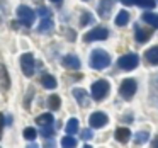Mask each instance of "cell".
<instances>
[{"mask_svg":"<svg viewBox=\"0 0 158 148\" xmlns=\"http://www.w3.org/2000/svg\"><path fill=\"white\" fill-rule=\"evenodd\" d=\"M110 65V56L104 49H95L90 55V66L94 70H104Z\"/></svg>","mask_w":158,"mask_h":148,"instance_id":"cell-1","label":"cell"},{"mask_svg":"<svg viewBox=\"0 0 158 148\" xmlns=\"http://www.w3.org/2000/svg\"><path fill=\"white\" fill-rule=\"evenodd\" d=\"M109 82L107 80H97V82L92 83V89H90V95H92L94 100H102L106 99V95L109 94Z\"/></svg>","mask_w":158,"mask_h":148,"instance_id":"cell-2","label":"cell"},{"mask_svg":"<svg viewBox=\"0 0 158 148\" xmlns=\"http://www.w3.org/2000/svg\"><path fill=\"white\" fill-rule=\"evenodd\" d=\"M136 89H138L136 80L126 78V80H123V82H121L119 94H121V97H123V99L129 100V99H133V95H134V92H136Z\"/></svg>","mask_w":158,"mask_h":148,"instance_id":"cell-3","label":"cell"},{"mask_svg":"<svg viewBox=\"0 0 158 148\" xmlns=\"http://www.w3.org/2000/svg\"><path fill=\"white\" fill-rule=\"evenodd\" d=\"M117 65H119L121 70L131 72V70H134L138 65H139V58H138V55H133V53H129V55L121 56V58L117 60Z\"/></svg>","mask_w":158,"mask_h":148,"instance_id":"cell-4","label":"cell"},{"mask_svg":"<svg viewBox=\"0 0 158 148\" xmlns=\"http://www.w3.org/2000/svg\"><path fill=\"white\" fill-rule=\"evenodd\" d=\"M17 17H19V21H21L24 26H27V27H31V26L34 24L36 12L32 11V9L26 7V5H21V7L17 9Z\"/></svg>","mask_w":158,"mask_h":148,"instance_id":"cell-5","label":"cell"},{"mask_svg":"<svg viewBox=\"0 0 158 148\" xmlns=\"http://www.w3.org/2000/svg\"><path fill=\"white\" fill-rule=\"evenodd\" d=\"M109 38V31H107L106 27H95L92 29V31H89L85 36H83V39H85L87 43L90 41H104V39Z\"/></svg>","mask_w":158,"mask_h":148,"instance_id":"cell-6","label":"cell"},{"mask_svg":"<svg viewBox=\"0 0 158 148\" xmlns=\"http://www.w3.org/2000/svg\"><path fill=\"white\" fill-rule=\"evenodd\" d=\"M21 68L26 77H32V73H34V56L31 53H26V55L21 56Z\"/></svg>","mask_w":158,"mask_h":148,"instance_id":"cell-7","label":"cell"},{"mask_svg":"<svg viewBox=\"0 0 158 148\" xmlns=\"http://www.w3.org/2000/svg\"><path fill=\"white\" fill-rule=\"evenodd\" d=\"M107 121H109V119H107V114L99 112V111H97V112H92V114H90V117H89L90 126H92V128H97V129L106 126Z\"/></svg>","mask_w":158,"mask_h":148,"instance_id":"cell-8","label":"cell"},{"mask_svg":"<svg viewBox=\"0 0 158 148\" xmlns=\"http://www.w3.org/2000/svg\"><path fill=\"white\" fill-rule=\"evenodd\" d=\"M112 7H114V0H100V2H99V7H97L99 15H100L102 19H109Z\"/></svg>","mask_w":158,"mask_h":148,"instance_id":"cell-9","label":"cell"},{"mask_svg":"<svg viewBox=\"0 0 158 148\" xmlns=\"http://www.w3.org/2000/svg\"><path fill=\"white\" fill-rule=\"evenodd\" d=\"M63 66L68 70H78L80 68V60L75 55H66L63 58Z\"/></svg>","mask_w":158,"mask_h":148,"instance_id":"cell-10","label":"cell"},{"mask_svg":"<svg viewBox=\"0 0 158 148\" xmlns=\"http://www.w3.org/2000/svg\"><path fill=\"white\" fill-rule=\"evenodd\" d=\"M0 89L2 90H9L10 89V77H9L5 66L0 63Z\"/></svg>","mask_w":158,"mask_h":148,"instance_id":"cell-11","label":"cell"},{"mask_svg":"<svg viewBox=\"0 0 158 148\" xmlns=\"http://www.w3.org/2000/svg\"><path fill=\"white\" fill-rule=\"evenodd\" d=\"M151 38V29H143V27H136V41L139 44L146 43Z\"/></svg>","mask_w":158,"mask_h":148,"instance_id":"cell-12","label":"cell"},{"mask_svg":"<svg viewBox=\"0 0 158 148\" xmlns=\"http://www.w3.org/2000/svg\"><path fill=\"white\" fill-rule=\"evenodd\" d=\"M114 136H116L117 141H121V143H126V141L131 138V131L127 129V128H117L116 133H114Z\"/></svg>","mask_w":158,"mask_h":148,"instance_id":"cell-13","label":"cell"},{"mask_svg":"<svg viewBox=\"0 0 158 148\" xmlns=\"http://www.w3.org/2000/svg\"><path fill=\"white\" fill-rule=\"evenodd\" d=\"M73 95H75V99L80 102V106H83V107L89 106V97H87V92L83 89H75L73 90Z\"/></svg>","mask_w":158,"mask_h":148,"instance_id":"cell-14","label":"cell"},{"mask_svg":"<svg viewBox=\"0 0 158 148\" xmlns=\"http://www.w3.org/2000/svg\"><path fill=\"white\" fill-rule=\"evenodd\" d=\"M144 58H146V61L153 63V65H158V46H153V48L148 49L144 53Z\"/></svg>","mask_w":158,"mask_h":148,"instance_id":"cell-15","label":"cell"},{"mask_svg":"<svg viewBox=\"0 0 158 148\" xmlns=\"http://www.w3.org/2000/svg\"><path fill=\"white\" fill-rule=\"evenodd\" d=\"M53 121H55V119H53V116H51L49 112L41 114V116H38V117H36V123H38L39 126H43V128H44V126H51V124H53Z\"/></svg>","mask_w":158,"mask_h":148,"instance_id":"cell-16","label":"cell"},{"mask_svg":"<svg viewBox=\"0 0 158 148\" xmlns=\"http://www.w3.org/2000/svg\"><path fill=\"white\" fill-rule=\"evenodd\" d=\"M66 133H68V136H73V134L78 131V119H75V117H72V119L66 123Z\"/></svg>","mask_w":158,"mask_h":148,"instance_id":"cell-17","label":"cell"},{"mask_svg":"<svg viewBox=\"0 0 158 148\" xmlns=\"http://www.w3.org/2000/svg\"><path fill=\"white\" fill-rule=\"evenodd\" d=\"M41 83H43L44 89H55V87H56V78L53 75H43Z\"/></svg>","mask_w":158,"mask_h":148,"instance_id":"cell-18","label":"cell"},{"mask_svg":"<svg viewBox=\"0 0 158 148\" xmlns=\"http://www.w3.org/2000/svg\"><path fill=\"white\" fill-rule=\"evenodd\" d=\"M143 21L148 22L151 27H156V26H158V17L153 14V12H144V14H143Z\"/></svg>","mask_w":158,"mask_h":148,"instance_id":"cell-19","label":"cell"},{"mask_svg":"<svg viewBox=\"0 0 158 148\" xmlns=\"http://www.w3.org/2000/svg\"><path fill=\"white\" fill-rule=\"evenodd\" d=\"M48 106H49V109H53V111L60 109V106H61V100H60V97L56 95V94L49 95V99H48Z\"/></svg>","mask_w":158,"mask_h":148,"instance_id":"cell-20","label":"cell"},{"mask_svg":"<svg viewBox=\"0 0 158 148\" xmlns=\"http://www.w3.org/2000/svg\"><path fill=\"white\" fill-rule=\"evenodd\" d=\"M49 29H53V21H51V17L43 19L41 24L38 26V31H39V32H46V31H49Z\"/></svg>","mask_w":158,"mask_h":148,"instance_id":"cell-21","label":"cell"},{"mask_svg":"<svg viewBox=\"0 0 158 148\" xmlns=\"http://www.w3.org/2000/svg\"><path fill=\"white\" fill-rule=\"evenodd\" d=\"M127 21H129V14H127L126 11H121L119 14H117V17H116V24L117 26H126Z\"/></svg>","mask_w":158,"mask_h":148,"instance_id":"cell-22","label":"cell"},{"mask_svg":"<svg viewBox=\"0 0 158 148\" xmlns=\"http://www.w3.org/2000/svg\"><path fill=\"white\" fill-rule=\"evenodd\" d=\"M61 146L63 148H75L77 146V140L73 136H65L61 140Z\"/></svg>","mask_w":158,"mask_h":148,"instance_id":"cell-23","label":"cell"},{"mask_svg":"<svg viewBox=\"0 0 158 148\" xmlns=\"http://www.w3.org/2000/svg\"><path fill=\"white\" fill-rule=\"evenodd\" d=\"M36 136H38V131H36L34 128H26V129H24V138H26V140L32 141Z\"/></svg>","mask_w":158,"mask_h":148,"instance_id":"cell-24","label":"cell"},{"mask_svg":"<svg viewBox=\"0 0 158 148\" xmlns=\"http://www.w3.org/2000/svg\"><path fill=\"white\" fill-rule=\"evenodd\" d=\"M148 138H150V134H148L146 131H141V133H136L134 141H136V143H144V141H148Z\"/></svg>","mask_w":158,"mask_h":148,"instance_id":"cell-25","label":"cell"},{"mask_svg":"<svg viewBox=\"0 0 158 148\" xmlns=\"http://www.w3.org/2000/svg\"><path fill=\"white\" fill-rule=\"evenodd\" d=\"M53 134H55V129H53V126H44L41 129V136H44V138H51Z\"/></svg>","mask_w":158,"mask_h":148,"instance_id":"cell-26","label":"cell"},{"mask_svg":"<svg viewBox=\"0 0 158 148\" xmlns=\"http://www.w3.org/2000/svg\"><path fill=\"white\" fill-rule=\"evenodd\" d=\"M155 0H139L138 2V5H141V7H144V9H153L155 7Z\"/></svg>","mask_w":158,"mask_h":148,"instance_id":"cell-27","label":"cell"},{"mask_svg":"<svg viewBox=\"0 0 158 148\" xmlns=\"http://www.w3.org/2000/svg\"><path fill=\"white\" fill-rule=\"evenodd\" d=\"M38 14L41 15L43 19H48L49 15H51V12H49V11H48V9H46V7H41V9H39V11H38Z\"/></svg>","mask_w":158,"mask_h":148,"instance_id":"cell-28","label":"cell"},{"mask_svg":"<svg viewBox=\"0 0 158 148\" xmlns=\"http://www.w3.org/2000/svg\"><path fill=\"white\" fill-rule=\"evenodd\" d=\"M90 21H92V15H90L89 12H85V14L82 15V19H80V24H82V26H85L87 22H90Z\"/></svg>","mask_w":158,"mask_h":148,"instance_id":"cell-29","label":"cell"},{"mask_svg":"<svg viewBox=\"0 0 158 148\" xmlns=\"http://www.w3.org/2000/svg\"><path fill=\"white\" fill-rule=\"evenodd\" d=\"M92 136H94V134H92V131H90V129H83L82 131V138H83V140H90Z\"/></svg>","mask_w":158,"mask_h":148,"instance_id":"cell-30","label":"cell"},{"mask_svg":"<svg viewBox=\"0 0 158 148\" xmlns=\"http://www.w3.org/2000/svg\"><path fill=\"white\" fill-rule=\"evenodd\" d=\"M121 2H123L124 5H138L139 0H121Z\"/></svg>","mask_w":158,"mask_h":148,"instance_id":"cell-31","label":"cell"},{"mask_svg":"<svg viewBox=\"0 0 158 148\" xmlns=\"http://www.w3.org/2000/svg\"><path fill=\"white\" fill-rule=\"evenodd\" d=\"M151 146H153V148H158V136L153 140V143H151Z\"/></svg>","mask_w":158,"mask_h":148,"instance_id":"cell-32","label":"cell"},{"mask_svg":"<svg viewBox=\"0 0 158 148\" xmlns=\"http://www.w3.org/2000/svg\"><path fill=\"white\" fill-rule=\"evenodd\" d=\"M44 148H55V143H53V141H49V143L44 145Z\"/></svg>","mask_w":158,"mask_h":148,"instance_id":"cell-33","label":"cell"},{"mask_svg":"<svg viewBox=\"0 0 158 148\" xmlns=\"http://www.w3.org/2000/svg\"><path fill=\"white\" fill-rule=\"evenodd\" d=\"M2 126H4V116L0 114V131H2Z\"/></svg>","mask_w":158,"mask_h":148,"instance_id":"cell-34","label":"cell"},{"mask_svg":"<svg viewBox=\"0 0 158 148\" xmlns=\"http://www.w3.org/2000/svg\"><path fill=\"white\" fill-rule=\"evenodd\" d=\"M27 148H39V146H38V145H36V143H31V145H29Z\"/></svg>","mask_w":158,"mask_h":148,"instance_id":"cell-35","label":"cell"},{"mask_svg":"<svg viewBox=\"0 0 158 148\" xmlns=\"http://www.w3.org/2000/svg\"><path fill=\"white\" fill-rule=\"evenodd\" d=\"M51 2H55V4H60V2H61V0H51Z\"/></svg>","mask_w":158,"mask_h":148,"instance_id":"cell-36","label":"cell"},{"mask_svg":"<svg viewBox=\"0 0 158 148\" xmlns=\"http://www.w3.org/2000/svg\"><path fill=\"white\" fill-rule=\"evenodd\" d=\"M83 148H92V146H89V145H85V146H83Z\"/></svg>","mask_w":158,"mask_h":148,"instance_id":"cell-37","label":"cell"}]
</instances>
